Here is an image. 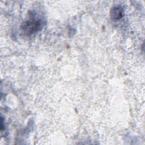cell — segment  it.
<instances>
[{
	"instance_id": "2",
	"label": "cell",
	"mask_w": 145,
	"mask_h": 145,
	"mask_svg": "<svg viewBox=\"0 0 145 145\" xmlns=\"http://www.w3.org/2000/svg\"><path fill=\"white\" fill-rule=\"evenodd\" d=\"M123 10L120 6H115L114 7L111 11L110 15L112 18L114 19H119L123 16Z\"/></svg>"
},
{
	"instance_id": "1",
	"label": "cell",
	"mask_w": 145,
	"mask_h": 145,
	"mask_svg": "<svg viewBox=\"0 0 145 145\" xmlns=\"http://www.w3.org/2000/svg\"><path fill=\"white\" fill-rule=\"evenodd\" d=\"M41 23L40 20H30L23 22L22 24V30L27 35H31L40 29Z\"/></svg>"
}]
</instances>
